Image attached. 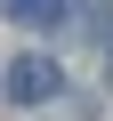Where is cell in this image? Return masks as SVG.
Returning <instances> with one entry per match:
<instances>
[{"instance_id": "obj_3", "label": "cell", "mask_w": 113, "mask_h": 121, "mask_svg": "<svg viewBox=\"0 0 113 121\" xmlns=\"http://www.w3.org/2000/svg\"><path fill=\"white\" fill-rule=\"evenodd\" d=\"M105 89H113V40H105Z\"/></svg>"}, {"instance_id": "obj_2", "label": "cell", "mask_w": 113, "mask_h": 121, "mask_svg": "<svg viewBox=\"0 0 113 121\" xmlns=\"http://www.w3.org/2000/svg\"><path fill=\"white\" fill-rule=\"evenodd\" d=\"M0 16H16V24H56L65 0H0Z\"/></svg>"}, {"instance_id": "obj_1", "label": "cell", "mask_w": 113, "mask_h": 121, "mask_svg": "<svg viewBox=\"0 0 113 121\" xmlns=\"http://www.w3.org/2000/svg\"><path fill=\"white\" fill-rule=\"evenodd\" d=\"M8 97H16V105L56 97V56H16V65H8Z\"/></svg>"}]
</instances>
